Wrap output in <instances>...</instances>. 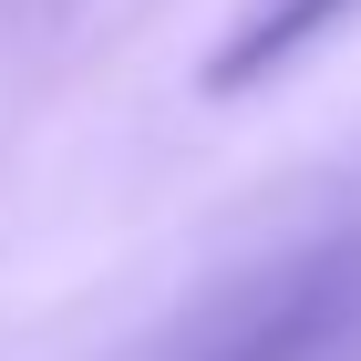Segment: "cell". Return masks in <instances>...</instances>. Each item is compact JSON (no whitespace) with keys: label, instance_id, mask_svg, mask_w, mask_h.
<instances>
[{"label":"cell","instance_id":"obj_1","mask_svg":"<svg viewBox=\"0 0 361 361\" xmlns=\"http://www.w3.org/2000/svg\"><path fill=\"white\" fill-rule=\"evenodd\" d=\"M155 361H361V217L207 289Z\"/></svg>","mask_w":361,"mask_h":361},{"label":"cell","instance_id":"obj_2","mask_svg":"<svg viewBox=\"0 0 361 361\" xmlns=\"http://www.w3.org/2000/svg\"><path fill=\"white\" fill-rule=\"evenodd\" d=\"M341 11H361V0H248V11H238V31L207 52V93H248V83H269L279 62L300 52V42H320Z\"/></svg>","mask_w":361,"mask_h":361}]
</instances>
